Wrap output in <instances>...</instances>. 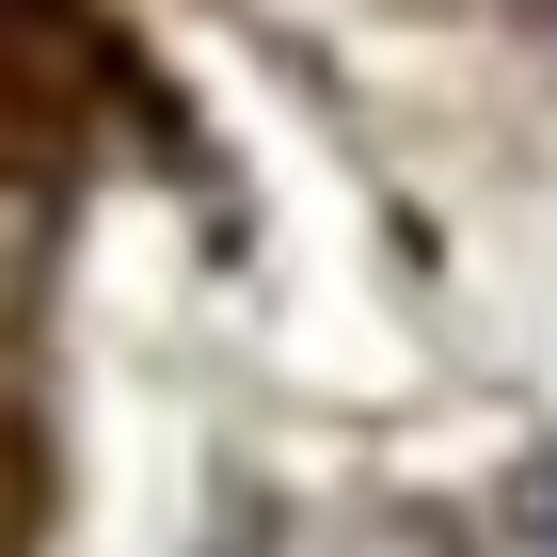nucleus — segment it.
Returning <instances> with one entry per match:
<instances>
[{"instance_id":"f257e3e1","label":"nucleus","mask_w":557,"mask_h":557,"mask_svg":"<svg viewBox=\"0 0 557 557\" xmlns=\"http://www.w3.org/2000/svg\"><path fill=\"white\" fill-rule=\"evenodd\" d=\"M510 542H525V557H557V478H525V494H510Z\"/></svg>"}]
</instances>
